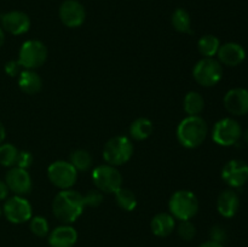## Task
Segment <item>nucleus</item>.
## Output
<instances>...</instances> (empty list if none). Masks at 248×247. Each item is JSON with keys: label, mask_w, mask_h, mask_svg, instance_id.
<instances>
[{"label": "nucleus", "mask_w": 248, "mask_h": 247, "mask_svg": "<svg viewBox=\"0 0 248 247\" xmlns=\"http://www.w3.org/2000/svg\"><path fill=\"white\" fill-rule=\"evenodd\" d=\"M84 207L82 194L73 189L58 191L52 201L53 216L62 224L74 223L82 215Z\"/></svg>", "instance_id": "obj_1"}, {"label": "nucleus", "mask_w": 248, "mask_h": 247, "mask_svg": "<svg viewBox=\"0 0 248 247\" xmlns=\"http://www.w3.org/2000/svg\"><path fill=\"white\" fill-rule=\"evenodd\" d=\"M208 135V125L200 115L186 116L177 127V139L188 149L200 147Z\"/></svg>", "instance_id": "obj_2"}, {"label": "nucleus", "mask_w": 248, "mask_h": 247, "mask_svg": "<svg viewBox=\"0 0 248 247\" xmlns=\"http://www.w3.org/2000/svg\"><path fill=\"white\" fill-rule=\"evenodd\" d=\"M10 190L9 188H7L6 183L2 181H0V200H5V199L7 198V195H9Z\"/></svg>", "instance_id": "obj_34"}, {"label": "nucleus", "mask_w": 248, "mask_h": 247, "mask_svg": "<svg viewBox=\"0 0 248 247\" xmlns=\"http://www.w3.org/2000/svg\"><path fill=\"white\" fill-rule=\"evenodd\" d=\"M4 31L12 35H22L31 28V18L22 11H9L0 16Z\"/></svg>", "instance_id": "obj_14"}, {"label": "nucleus", "mask_w": 248, "mask_h": 247, "mask_svg": "<svg viewBox=\"0 0 248 247\" xmlns=\"http://www.w3.org/2000/svg\"><path fill=\"white\" fill-rule=\"evenodd\" d=\"M199 247H223V245L219 244V242H216V241H212V240H210V241L203 242V244L200 245Z\"/></svg>", "instance_id": "obj_35"}, {"label": "nucleus", "mask_w": 248, "mask_h": 247, "mask_svg": "<svg viewBox=\"0 0 248 247\" xmlns=\"http://www.w3.org/2000/svg\"><path fill=\"white\" fill-rule=\"evenodd\" d=\"M82 200H84L85 206L98 207L103 202V193L98 189H92V190H89L86 194L82 195Z\"/></svg>", "instance_id": "obj_30"}, {"label": "nucleus", "mask_w": 248, "mask_h": 247, "mask_svg": "<svg viewBox=\"0 0 248 247\" xmlns=\"http://www.w3.org/2000/svg\"><path fill=\"white\" fill-rule=\"evenodd\" d=\"M5 183H6L9 190L12 191L15 195L23 196L31 193V188H33V182H31L29 172L17 166L9 170L5 176Z\"/></svg>", "instance_id": "obj_11"}, {"label": "nucleus", "mask_w": 248, "mask_h": 247, "mask_svg": "<svg viewBox=\"0 0 248 247\" xmlns=\"http://www.w3.org/2000/svg\"><path fill=\"white\" fill-rule=\"evenodd\" d=\"M1 215H2V208L1 206H0V217H1Z\"/></svg>", "instance_id": "obj_39"}, {"label": "nucleus", "mask_w": 248, "mask_h": 247, "mask_svg": "<svg viewBox=\"0 0 248 247\" xmlns=\"http://www.w3.org/2000/svg\"><path fill=\"white\" fill-rule=\"evenodd\" d=\"M47 177L51 183L61 190L70 189L78 179V171L69 161L57 160L47 169Z\"/></svg>", "instance_id": "obj_9"}, {"label": "nucleus", "mask_w": 248, "mask_h": 247, "mask_svg": "<svg viewBox=\"0 0 248 247\" xmlns=\"http://www.w3.org/2000/svg\"><path fill=\"white\" fill-rule=\"evenodd\" d=\"M2 213L9 222L14 224H22L33 217V208L31 202L21 195H15L5 201Z\"/></svg>", "instance_id": "obj_10"}, {"label": "nucleus", "mask_w": 248, "mask_h": 247, "mask_svg": "<svg viewBox=\"0 0 248 247\" xmlns=\"http://www.w3.org/2000/svg\"><path fill=\"white\" fill-rule=\"evenodd\" d=\"M154 131L153 123L148 118H138L131 123L128 132L135 140H144L150 137Z\"/></svg>", "instance_id": "obj_21"}, {"label": "nucleus", "mask_w": 248, "mask_h": 247, "mask_svg": "<svg viewBox=\"0 0 248 247\" xmlns=\"http://www.w3.org/2000/svg\"><path fill=\"white\" fill-rule=\"evenodd\" d=\"M240 207V198L232 189L222 191L217 199V210L224 218H232L237 213Z\"/></svg>", "instance_id": "obj_18"}, {"label": "nucleus", "mask_w": 248, "mask_h": 247, "mask_svg": "<svg viewBox=\"0 0 248 247\" xmlns=\"http://www.w3.org/2000/svg\"><path fill=\"white\" fill-rule=\"evenodd\" d=\"M244 139H245V143L248 145V128L246 130V132L244 133Z\"/></svg>", "instance_id": "obj_38"}, {"label": "nucleus", "mask_w": 248, "mask_h": 247, "mask_svg": "<svg viewBox=\"0 0 248 247\" xmlns=\"http://www.w3.org/2000/svg\"><path fill=\"white\" fill-rule=\"evenodd\" d=\"M210 236L212 241L219 242V244L223 245V242L227 240V232H225L224 228L220 227V225H215V227L211 229Z\"/></svg>", "instance_id": "obj_32"}, {"label": "nucleus", "mask_w": 248, "mask_h": 247, "mask_svg": "<svg viewBox=\"0 0 248 247\" xmlns=\"http://www.w3.org/2000/svg\"><path fill=\"white\" fill-rule=\"evenodd\" d=\"M150 227H152V232H154V235L159 237H166L172 234L176 228V219L171 213H157L153 217Z\"/></svg>", "instance_id": "obj_19"}, {"label": "nucleus", "mask_w": 248, "mask_h": 247, "mask_svg": "<svg viewBox=\"0 0 248 247\" xmlns=\"http://www.w3.org/2000/svg\"><path fill=\"white\" fill-rule=\"evenodd\" d=\"M18 86L24 93L35 94L40 92L43 87V80L35 70L23 69L18 75Z\"/></svg>", "instance_id": "obj_20"}, {"label": "nucleus", "mask_w": 248, "mask_h": 247, "mask_svg": "<svg viewBox=\"0 0 248 247\" xmlns=\"http://www.w3.org/2000/svg\"><path fill=\"white\" fill-rule=\"evenodd\" d=\"M220 47V41L217 36L215 35H203L202 38L199 39L198 41V50L203 57L212 58L218 53Z\"/></svg>", "instance_id": "obj_24"}, {"label": "nucleus", "mask_w": 248, "mask_h": 247, "mask_svg": "<svg viewBox=\"0 0 248 247\" xmlns=\"http://www.w3.org/2000/svg\"><path fill=\"white\" fill-rule=\"evenodd\" d=\"M242 136L240 124L232 118H224L217 121L213 126L212 139L222 147H230L239 142Z\"/></svg>", "instance_id": "obj_8"}, {"label": "nucleus", "mask_w": 248, "mask_h": 247, "mask_svg": "<svg viewBox=\"0 0 248 247\" xmlns=\"http://www.w3.org/2000/svg\"><path fill=\"white\" fill-rule=\"evenodd\" d=\"M133 155V144L126 136H115L106 143L103 159L107 164L118 167L130 161Z\"/></svg>", "instance_id": "obj_4"}, {"label": "nucleus", "mask_w": 248, "mask_h": 247, "mask_svg": "<svg viewBox=\"0 0 248 247\" xmlns=\"http://www.w3.org/2000/svg\"><path fill=\"white\" fill-rule=\"evenodd\" d=\"M224 107L230 114L236 116L248 114V90L235 87L224 96Z\"/></svg>", "instance_id": "obj_15"}, {"label": "nucleus", "mask_w": 248, "mask_h": 247, "mask_svg": "<svg viewBox=\"0 0 248 247\" xmlns=\"http://www.w3.org/2000/svg\"><path fill=\"white\" fill-rule=\"evenodd\" d=\"M77 241V230L69 224H62L55 228L48 235V244L51 247H73Z\"/></svg>", "instance_id": "obj_17"}, {"label": "nucleus", "mask_w": 248, "mask_h": 247, "mask_svg": "<svg viewBox=\"0 0 248 247\" xmlns=\"http://www.w3.org/2000/svg\"><path fill=\"white\" fill-rule=\"evenodd\" d=\"M218 61L228 67H237L246 58V51L237 43H225L218 50Z\"/></svg>", "instance_id": "obj_16"}, {"label": "nucleus", "mask_w": 248, "mask_h": 247, "mask_svg": "<svg viewBox=\"0 0 248 247\" xmlns=\"http://www.w3.org/2000/svg\"><path fill=\"white\" fill-rule=\"evenodd\" d=\"M69 162L77 171H87L92 165V156L87 150L77 149L70 154Z\"/></svg>", "instance_id": "obj_26"}, {"label": "nucleus", "mask_w": 248, "mask_h": 247, "mask_svg": "<svg viewBox=\"0 0 248 247\" xmlns=\"http://www.w3.org/2000/svg\"><path fill=\"white\" fill-rule=\"evenodd\" d=\"M222 178L232 188H240L248 181V165L242 160H230L222 170Z\"/></svg>", "instance_id": "obj_12"}, {"label": "nucleus", "mask_w": 248, "mask_h": 247, "mask_svg": "<svg viewBox=\"0 0 248 247\" xmlns=\"http://www.w3.org/2000/svg\"><path fill=\"white\" fill-rule=\"evenodd\" d=\"M171 22L173 28L177 31H179V33H193V31H191L190 15H189V12L186 10L182 9V7L174 10L171 17Z\"/></svg>", "instance_id": "obj_23"}, {"label": "nucleus", "mask_w": 248, "mask_h": 247, "mask_svg": "<svg viewBox=\"0 0 248 247\" xmlns=\"http://www.w3.org/2000/svg\"><path fill=\"white\" fill-rule=\"evenodd\" d=\"M183 108L188 116L199 115L205 108V99L198 91H189L184 96Z\"/></svg>", "instance_id": "obj_22"}, {"label": "nucleus", "mask_w": 248, "mask_h": 247, "mask_svg": "<svg viewBox=\"0 0 248 247\" xmlns=\"http://www.w3.org/2000/svg\"><path fill=\"white\" fill-rule=\"evenodd\" d=\"M114 195H115V200L118 206L120 208H123L124 211L130 212V211L135 210L136 206H137V198H136L133 191L130 190V189L121 186Z\"/></svg>", "instance_id": "obj_25"}, {"label": "nucleus", "mask_w": 248, "mask_h": 247, "mask_svg": "<svg viewBox=\"0 0 248 247\" xmlns=\"http://www.w3.org/2000/svg\"><path fill=\"white\" fill-rule=\"evenodd\" d=\"M92 179L98 190L106 194H115L123 186V176L115 166L99 165L92 171Z\"/></svg>", "instance_id": "obj_6"}, {"label": "nucleus", "mask_w": 248, "mask_h": 247, "mask_svg": "<svg viewBox=\"0 0 248 247\" xmlns=\"http://www.w3.org/2000/svg\"><path fill=\"white\" fill-rule=\"evenodd\" d=\"M29 228H31V232L38 237H45L48 234V223L43 216L31 217Z\"/></svg>", "instance_id": "obj_28"}, {"label": "nucleus", "mask_w": 248, "mask_h": 247, "mask_svg": "<svg viewBox=\"0 0 248 247\" xmlns=\"http://www.w3.org/2000/svg\"><path fill=\"white\" fill-rule=\"evenodd\" d=\"M199 199L193 191L178 190L170 198V213L178 220H190L199 211Z\"/></svg>", "instance_id": "obj_3"}, {"label": "nucleus", "mask_w": 248, "mask_h": 247, "mask_svg": "<svg viewBox=\"0 0 248 247\" xmlns=\"http://www.w3.org/2000/svg\"><path fill=\"white\" fill-rule=\"evenodd\" d=\"M33 155H31V152H27V150H22V152L18 153V156H17L16 165L15 166L21 167V169H29L33 164Z\"/></svg>", "instance_id": "obj_31"}, {"label": "nucleus", "mask_w": 248, "mask_h": 247, "mask_svg": "<svg viewBox=\"0 0 248 247\" xmlns=\"http://www.w3.org/2000/svg\"><path fill=\"white\" fill-rule=\"evenodd\" d=\"M5 137H6V130H5L4 125H2L1 123H0V144H1V143L4 142Z\"/></svg>", "instance_id": "obj_36"}, {"label": "nucleus", "mask_w": 248, "mask_h": 247, "mask_svg": "<svg viewBox=\"0 0 248 247\" xmlns=\"http://www.w3.org/2000/svg\"><path fill=\"white\" fill-rule=\"evenodd\" d=\"M19 150L11 143L0 144V165L5 167H12L16 165Z\"/></svg>", "instance_id": "obj_27"}, {"label": "nucleus", "mask_w": 248, "mask_h": 247, "mask_svg": "<svg viewBox=\"0 0 248 247\" xmlns=\"http://www.w3.org/2000/svg\"><path fill=\"white\" fill-rule=\"evenodd\" d=\"M60 18L65 27L78 28L86 18V11L81 2L77 0H65L60 7Z\"/></svg>", "instance_id": "obj_13"}, {"label": "nucleus", "mask_w": 248, "mask_h": 247, "mask_svg": "<svg viewBox=\"0 0 248 247\" xmlns=\"http://www.w3.org/2000/svg\"><path fill=\"white\" fill-rule=\"evenodd\" d=\"M4 69H5V73H6L9 77H17V75L21 74V72L23 70L22 69L21 64L18 63V61H15V60L6 62Z\"/></svg>", "instance_id": "obj_33"}, {"label": "nucleus", "mask_w": 248, "mask_h": 247, "mask_svg": "<svg viewBox=\"0 0 248 247\" xmlns=\"http://www.w3.org/2000/svg\"><path fill=\"white\" fill-rule=\"evenodd\" d=\"M177 232L179 236L186 241H190L195 237L196 235V228L190 220H181V223L177 227Z\"/></svg>", "instance_id": "obj_29"}, {"label": "nucleus", "mask_w": 248, "mask_h": 247, "mask_svg": "<svg viewBox=\"0 0 248 247\" xmlns=\"http://www.w3.org/2000/svg\"><path fill=\"white\" fill-rule=\"evenodd\" d=\"M4 41H5V33H4V29L0 27V47L4 45Z\"/></svg>", "instance_id": "obj_37"}, {"label": "nucleus", "mask_w": 248, "mask_h": 247, "mask_svg": "<svg viewBox=\"0 0 248 247\" xmlns=\"http://www.w3.org/2000/svg\"><path fill=\"white\" fill-rule=\"evenodd\" d=\"M193 77L199 85L211 87L217 85L223 77V67L215 58L203 57L193 68Z\"/></svg>", "instance_id": "obj_7"}, {"label": "nucleus", "mask_w": 248, "mask_h": 247, "mask_svg": "<svg viewBox=\"0 0 248 247\" xmlns=\"http://www.w3.org/2000/svg\"><path fill=\"white\" fill-rule=\"evenodd\" d=\"M47 47L40 40H27L22 44L18 52V63L23 69L35 70L47 60Z\"/></svg>", "instance_id": "obj_5"}]
</instances>
